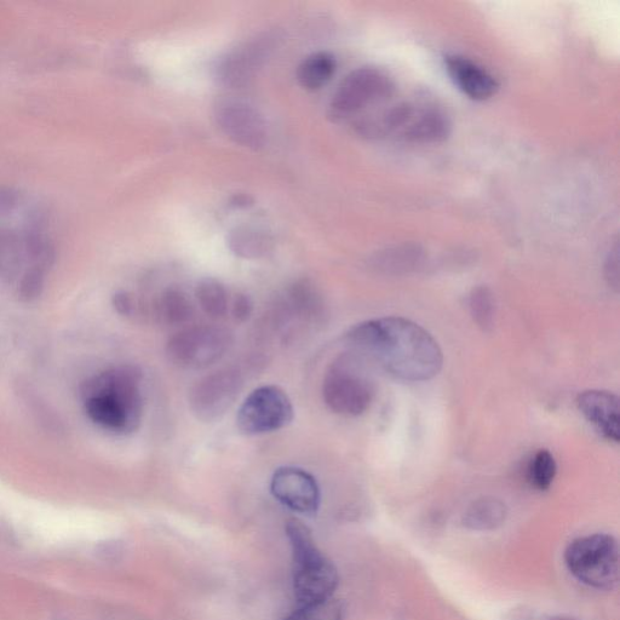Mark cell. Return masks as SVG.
I'll list each match as a JSON object with an SVG mask.
<instances>
[{"instance_id":"1","label":"cell","mask_w":620,"mask_h":620,"mask_svg":"<svg viewBox=\"0 0 620 620\" xmlns=\"http://www.w3.org/2000/svg\"><path fill=\"white\" fill-rule=\"evenodd\" d=\"M347 342L359 357L376 361L390 375L404 381L432 380L444 365V355L435 338L405 318L365 321L349 330Z\"/></svg>"},{"instance_id":"2","label":"cell","mask_w":620,"mask_h":620,"mask_svg":"<svg viewBox=\"0 0 620 620\" xmlns=\"http://www.w3.org/2000/svg\"><path fill=\"white\" fill-rule=\"evenodd\" d=\"M140 382V373L126 366L91 378L83 386L86 415L108 432H135L143 412Z\"/></svg>"},{"instance_id":"3","label":"cell","mask_w":620,"mask_h":620,"mask_svg":"<svg viewBox=\"0 0 620 620\" xmlns=\"http://www.w3.org/2000/svg\"><path fill=\"white\" fill-rule=\"evenodd\" d=\"M285 531L292 551L297 605H317L331 600L340 582L334 562L319 549L312 531L301 520L287 521Z\"/></svg>"},{"instance_id":"4","label":"cell","mask_w":620,"mask_h":620,"mask_svg":"<svg viewBox=\"0 0 620 620\" xmlns=\"http://www.w3.org/2000/svg\"><path fill=\"white\" fill-rule=\"evenodd\" d=\"M376 386L358 354H344L331 365L323 383L327 407L337 415L357 417L370 409Z\"/></svg>"},{"instance_id":"5","label":"cell","mask_w":620,"mask_h":620,"mask_svg":"<svg viewBox=\"0 0 620 620\" xmlns=\"http://www.w3.org/2000/svg\"><path fill=\"white\" fill-rule=\"evenodd\" d=\"M565 564L577 581L597 590H611L619 582L617 539L605 533L574 539L565 551Z\"/></svg>"},{"instance_id":"6","label":"cell","mask_w":620,"mask_h":620,"mask_svg":"<svg viewBox=\"0 0 620 620\" xmlns=\"http://www.w3.org/2000/svg\"><path fill=\"white\" fill-rule=\"evenodd\" d=\"M395 90L394 80L380 68H358L338 85L330 103L331 116L337 120L357 116L392 99Z\"/></svg>"},{"instance_id":"7","label":"cell","mask_w":620,"mask_h":620,"mask_svg":"<svg viewBox=\"0 0 620 620\" xmlns=\"http://www.w3.org/2000/svg\"><path fill=\"white\" fill-rule=\"evenodd\" d=\"M231 336L215 326H193L177 332L166 344V354L172 364L181 369H205L226 354Z\"/></svg>"},{"instance_id":"8","label":"cell","mask_w":620,"mask_h":620,"mask_svg":"<svg viewBox=\"0 0 620 620\" xmlns=\"http://www.w3.org/2000/svg\"><path fill=\"white\" fill-rule=\"evenodd\" d=\"M294 419V406L289 395L277 386H263L252 392L241 404L237 426L245 435L277 432Z\"/></svg>"},{"instance_id":"9","label":"cell","mask_w":620,"mask_h":620,"mask_svg":"<svg viewBox=\"0 0 620 620\" xmlns=\"http://www.w3.org/2000/svg\"><path fill=\"white\" fill-rule=\"evenodd\" d=\"M237 371L226 369L210 373L199 380L189 392V407L203 422H214L231 409L241 390Z\"/></svg>"},{"instance_id":"10","label":"cell","mask_w":620,"mask_h":620,"mask_svg":"<svg viewBox=\"0 0 620 620\" xmlns=\"http://www.w3.org/2000/svg\"><path fill=\"white\" fill-rule=\"evenodd\" d=\"M272 495L292 512L312 516L321 503L317 480L306 470L296 467L279 468L271 481Z\"/></svg>"},{"instance_id":"11","label":"cell","mask_w":620,"mask_h":620,"mask_svg":"<svg viewBox=\"0 0 620 620\" xmlns=\"http://www.w3.org/2000/svg\"><path fill=\"white\" fill-rule=\"evenodd\" d=\"M215 117L221 130L238 145L252 149H260L266 145V120L248 103L222 101L216 107Z\"/></svg>"},{"instance_id":"12","label":"cell","mask_w":620,"mask_h":620,"mask_svg":"<svg viewBox=\"0 0 620 620\" xmlns=\"http://www.w3.org/2000/svg\"><path fill=\"white\" fill-rule=\"evenodd\" d=\"M447 74L459 90L473 101H487L498 93L497 79L467 57L449 55L445 57Z\"/></svg>"},{"instance_id":"13","label":"cell","mask_w":620,"mask_h":620,"mask_svg":"<svg viewBox=\"0 0 620 620\" xmlns=\"http://www.w3.org/2000/svg\"><path fill=\"white\" fill-rule=\"evenodd\" d=\"M577 406L582 415L608 441L619 442L618 396L604 390H587L578 395Z\"/></svg>"},{"instance_id":"14","label":"cell","mask_w":620,"mask_h":620,"mask_svg":"<svg viewBox=\"0 0 620 620\" xmlns=\"http://www.w3.org/2000/svg\"><path fill=\"white\" fill-rule=\"evenodd\" d=\"M451 134L450 119L438 107L419 105L415 118L400 140L413 145H435Z\"/></svg>"},{"instance_id":"15","label":"cell","mask_w":620,"mask_h":620,"mask_svg":"<svg viewBox=\"0 0 620 620\" xmlns=\"http://www.w3.org/2000/svg\"><path fill=\"white\" fill-rule=\"evenodd\" d=\"M229 250L246 260L267 256L274 248L271 234L254 226H238L227 235Z\"/></svg>"},{"instance_id":"16","label":"cell","mask_w":620,"mask_h":620,"mask_svg":"<svg viewBox=\"0 0 620 620\" xmlns=\"http://www.w3.org/2000/svg\"><path fill=\"white\" fill-rule=\"evenodd\" d=\"M507 514V507L501 499L484 497L470 504L465 510L463 525L472 531H493L504 524Z\"/></svg>"},{"instance_id":"17","label":"cell","mask_w":620,"mask_h":620,"mask_svg":"<svg viewBox=\"0 0 620 620\" xmlns=\"http://www.w3.org/2000/svg\"><path fill=\"white\" fill-rule=\"evenodd\" d=\"M266 49L262 44H251L243 50L227 56L223 60L218 73L223 82L229 85H240L251 77L252 72L263 60V51Z\"/></svg>"},{"instance_id":"18","label":"cell","mask_w":620,"mask_h":620,"mask_svg":"<svg viewBox=\"0 0 620 620\" xmlns=\"http://www.w3.org/2000/svg\"><path fill=\"white\" fill-rule=\"evenodd\" d=\"M336 59L326 51L309 55L297 68L298 82L304 89L318 90L329 82L336 72Z\"/></svg>"},{"instance_id":"19","label":"cell","mask_w":620,"mask_h":620,"mask_svg":"<svg viewBox=\"0 0 620 620\" xmlns=\"http://www.w3.org/2000/svg\"><path fill=\"white\" fill-rule=\"evenodd\" d=\"M24 246L13 231L0 229V279L13 281L20 273Z\"/></svg>"},{"instance_id":"20","label":"cell","mask_w":620,"mask_h":620,"mask_svg":"<svg viewBox=\"0 0 620 620\" xmlns=\"http://www.w3.org/2000/svg\"><path fill=\"white\" fill-rule=\"evenodd\" d=\"M195 295L200 307L211 318H221L227 313L228 294L221 281L214 278L200 280Z\"/></svg>"},{"instance_id":"21","label":"cell","mask_w":620,"mask_h":620,"mask_svg":"<svg viewBox=\"0 0 620 620\" xmlns=\"http://www.w3.org/2000/svg\"><path fill=\"white\" fill-rule=\"evenodd\" d=\"M158 315L165 323L181 325L192 318L193 306L187 296L179 290L165 291L157 303Z\"/></svg>"},{"instance_id":"22","label":"cell","mask_w":620,"mask_h":620,"mask_svg":"<svg viewBox=\"0 0 620 620\" xmlns=\"http://www.w3.org/2000/svg\"><path fill=\"white\" fill-rule=\"evenodd\" d=\"M24 254L33 268L48 272L54 266L56 250L53 241L47 235L37 231L26 234L24 239Z\"/></svg>"},{"instance_id":"23","label":"cell","mask_w":620,"mask_h":620,"mask_svg":"<svg viewBox=\"0 0 620 620\" xmlns=\"http://www.w3.org/2000/svg\"><path fill=\"white\" fill-rule=\"evenodd\" d=\"M422 260V251L417 246H401L393 250L382 252L376 260L378 269L386 273L409 272L416 268Z\"/></svg>"},{"instance_id":"24","label":"cell","mask_w":620,"mask_h":620,"mask_svg":"<svg viewBox=\"0 0 620 620\" xmlns=\"http://www.w3.org/2000/svg\"><path fill=\"white\" fill-rule=\"evenodd\" d=\"M470 314L482 331L490 332L495 325L496 303L487 286H478L469 297Z\"/></svg>"},{"instance_id":"25","label":"cell","mask_w":620,"mask_h":620,"mask_svg":"<svg viewBox=\"0 0 620 620\" xmlns=\"http://www.w3.org/2000/svg\"><path fill=\"white\" fill-rule=\"evenodd\" d=\"M17 394L21 396V400L27 405L28 410H31L32 415L36 417V421L42 423V426H44L48 432H62L63 429L60 419L57 418L54 411L50 410L47 401H44L40 398V395H37V392H34V390L26 386V384L19 383Z\"/></svg>"},{"instance_id":"26","label":"cell","mask_w":620,"mask_h":620,"mask_svg":"<svg viewBox=\"0 0 620 620\" xmlns=\"http://www.w3.org/2000/svg\"><path fill=\"white\" fill-rule=\"evenodd\" d=\"M558 473V464L548 450L538 451L528 465V480L539 491H547Z\"/></svg>"},{"instance_id":"27","label":"cell","mask_w":620,"mask_h":620,"mask_svg":"<svg viewBox=\"0 0 620 620\" xmlns=\"http://www.w3.org/2000/svg\"><path fill=\"white\" fill-rule=\"evenodd\" d=\"M284 620H343V606L335 599L317 605L298 606L297 610Z\"/></svg>"},{"instance_id":"28","label":"cell","mask_w":620,"mask_h":620,"mask_svg":"<svg viewBox=\"0 0 620 620\" xmlns=\"http://www.w3.org/2000/svg\"><path fill=\"white\" fill-rule=\"evenodd\" d=\"M45 274L47 272L38 268H28L27 271L22 274L17 286V295L24 303H33L43 295L45 287Z\"/></svg>"},{"instance_id":"29","label":"cell","mask_w":620,"mask_h":620,"mask_svg":"<svg viewBox=\"0 0 620 620\" xmlns=\"http://www.w3.org/2000/svg\"><path fill=\"white\" fill-rule=\"evenodd\" d=\"M606 278L611 286L618 290L619 285V255L618 246L610 252L606 263Z\"/></svg>"},{"instance_id":"30","label":"cell","mask_w":620,"mask_h":620,"mask_svg":"<svg viewBox=\"0 0 620 620\" xmlns=\"http://www.w3.org/2000/svg\"><path fill=\"white\" fill-rule=\"evenodd\" d=\"M112 303L114 309H116L120 315H124V317H130L132 312H134V301H132V297L128 292H117V294L113 296Z\"/></svg>"},{"instance_id":"31","label":"cell","mask_w":620,"mask_h":620,"mask_svg":"<svg viewBox=\"0 0 620 620\" xmlns=\"http://www.w3.org/2000/svg\"><path fill=\"white\" fill-rule=\"evenodd\" d=\"M252 306H254V304H252L248 296H245V295L237 296L233 304V315L235 319L239 321L248 320L252 313V308H254Z\"/></svg>"},{"instance_id":"32","label":"cell","mask_w":620,"mask_h":620,"mask_svg":"<svg viewBox=\"0 0 620 620\" xmlns=\"http://www.w3.org/2000/svg\"><path fill=\"white\" fill-rule=\"evenodd\" d=\"M17 202V193L14 188L0 186V215L13 210Z\"/></svg>"},{"instance_id":"33","label":"cell","mask_w":620,"mask_h":620,"mask_svg":"<svg viewBox=\"0 0 620 620\" xmlns=\"http://www.w3.org/2000/svg\"><path fill=\"white\" fill-rule=\"evenodd\" d=\"M234 199V204L237 206H248L251 203V199L243 194L237 195Z\"/></svg>"},{"instance_id":"34","label":"cell","mask_w":620,"mask_h":620,"mask_svg":"<svg viewBox=\"0 0 620 620\" xmlns=\"http://www.w3.org/2000/svg\"><path fill=\"white\" fill-rule=\"evenodd\" d=\"M548 620H577V619H574L572 617H567V616H554V617L549 618Z\"/></svg>"}]
</instances>
